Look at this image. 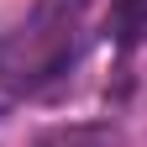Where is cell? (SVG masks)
<instances>
[{"instance_id":"cell-3","label":"cell","mask_w":147,"mask_h":147,"mask_svg":"<svg viewBox=\"0 0 147 147\" xmlns=\"http://www.w3.org/2000/svg\"><path fill=\"white\" fill-rule=\"evenodd\" d=\"M105 37H110L121 53L137 47L142 37H147V0H116L110 16H105Z\"/></svg>"},{"instance_id":"cell-2","label":"cell","mask_w":147,"mask_h":147,"mask_svg":"<svg viewBox=\"0 0 147 147\" xmlns=\"http://www.w3.org/2000/svg\"><path fill=\"white\" fill-rule=\"evenodd\" d=\"M121 126L110 121H68V126H47V131H37L32 147H121Z\"/></svg>"},{"instance_id":"cell-1","label":"cell","mask_w":147,"mask_h":147,"mask_svg":"<svg viewBox=\"0 0 147 147\" xmlns=\"http://www.w3.org/2000/svg\"><path fill=\"white\" fill-rule=\"evenodd\" d=\"M79 21L84 0H37L26 21L11 37H0V84H11L16 95L58 84L79 63Z\"/></svg>"}]
</instances>
